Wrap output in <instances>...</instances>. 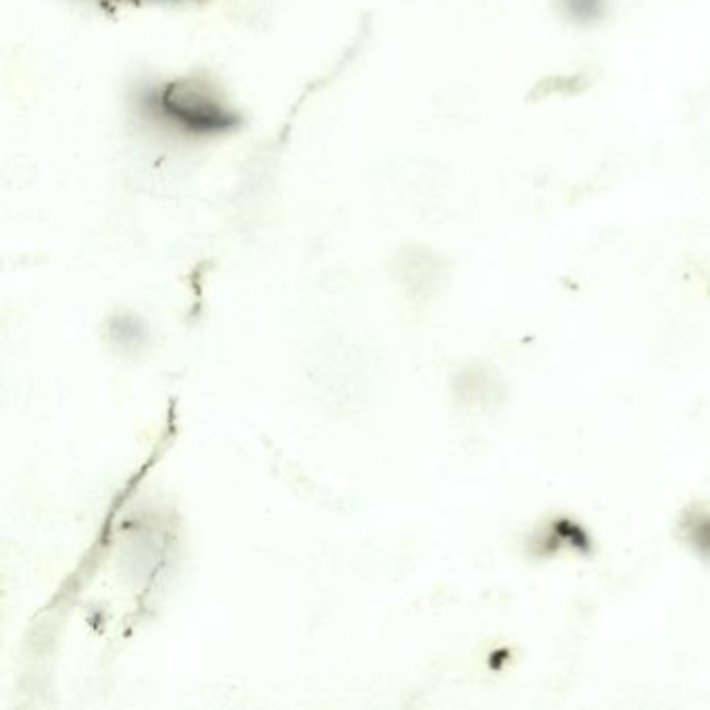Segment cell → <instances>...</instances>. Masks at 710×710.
<instances>
[{
	"instance_id": "2",
	"label": "cell",
	"mask_w": 710,
	"mask_h": 710,
	"mask_svg": "<svg viewBox=\"0 0 710 710\" xmlns=\"http://www.w3.org/2000/svg\"><path fill=\"white\" fill-rule=\"evenodd\" d=\"M575 21H594L602 15V0H563L561 3Z\"/></svg>"
},
{
	"instance_id": "1",
	"label": "cell",
	"mask_w": 710,
	"mask_h": 710,
	"mask_svg": "<svg viewBox=\"0 0 710 710\" xmlns=\"http://www.w3.org/2000/svg\"><path fill=\"white\" fill-rule=\"evenodd\" d=\"M140 105L157 121H169L188 134H213L234 125V115L217 98L188 84L150 90Z\"/></svg>"
}]
</instances>
